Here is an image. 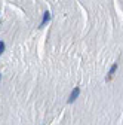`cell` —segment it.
I'll use <instances>...</instances> for the list:
<instances>
[{
    "mask_svg": "<svg viewBox=\"0 0 123 125\" xmlns=\"http://www.w3.org/2000/svg\"><path fill=\"white\" fill-rule=\"evenodd\" d=\"M0 77H2V76H0Z\"/></svg>",
    "mask_w": 123,
    "mask_h": 125,
    "instance_id": "5",
    "label": "cell"
},
{
    "mask_svg": "<svg viewBox=\"0 0 123 125\" xmlns=\"http://www.w3.org/2000/svg\"><path fill=\"white\" fill-rule=\"evenodd\" d=\"M117 67H119V62H114V64L111 66V69H110V72H108V76H107V81H110L111 77H113V74L116 73V70H117Z\"/></svg>",
    "mask_w": 123,
    "mask_h": 125,
    "instance_id": "3",
    "label": "cell"
},
{
    "mask_svg": "<svg viewBox=\"0 0 123 125\" xmlns=\"http://www.w3.org/2000/svg\"><path fill=\"white\" fill-rule=\"evenodd\" d=\"M3 52H5V42L0 40V55H2Z\"/></svg>",
    "mask_w": 123,
    "mask_h": 125,
    "instance_id": "4",
    "label": "cell"
},
{
    "mask_svg": "<svg viewBox=\"0 0 123 125\" xmlns=\"http://www.w3.org/2000/svg\"><path fill=\"white\" fill-rule=\"evenodd\" d=\"M49 21H51V12L46 10V12L43 13V20H42V22H40V27H44Z\"/></svg>",
    "mask_w": 123,
    "mask_h": 125,
    "instance_id": "2",
    "label": "cell"
},
{
    "mask_svg": "<svg viewBox=\"0 0 123 125\" xmlns=\"http://www.w3.org/2000/svg\"><path fill=\"white\" fill-rule=\"evenodd\" d=\"M79 94H80V88H79V86H76V88H73L71 94H70V95H68V103H73V101H76V98L79 97Z\"/></svg>",
    "mask_w": 123,
    "mask_h": 125,
    "instance_id": "1",
    "label": "cell"
}]
</instances>
